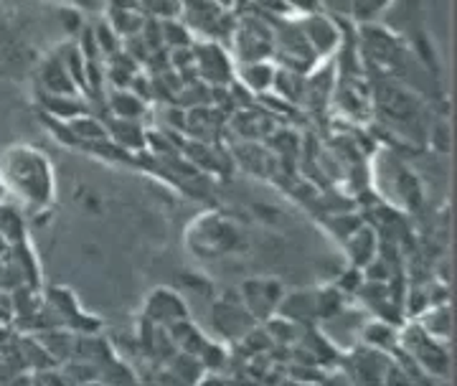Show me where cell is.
Here are the masks:
<instances>
[{"label":"cell","instance_id":"8","mask_svg":"<svg viewBox=\"0 0 457 386\" xmlns=\"http://www.w3.org/2000/svg\"><path fill=\"white\" fill-rule=\"evenodd\" d=\"M277 313H280V318L295 325H310L313 320H318L315 292H290V295H284L277 305Z\"/></svg>","mask_w":457,"mask_h":386},{"label":"cell","instance_id":"1","mask_svg":"<svg viewBox=\"0 0 457 386\" xmlns=\"http://www.w3.org/2000/svg\"><path fill=\"white\" fill-rule=\"evenodd\" d=\"M6 178L31 204H46L54 191V173L48 158L36 148L13 145L6 150Z\"/></svg>","mask_w":457,"mask_h":386},{"label":"cell","instance_id":"19","mask_svg":"<svg viewBox=\"0 0 457 386\" xmlns=\"http://www.w3.org/2000/svg\"><path fill=\"white\" fill-rule=\"evenodd\" d=\"M363 338H366V343L373 348H391L396 343V331L391 328L389 323H371L369 328H366V333H363Z\"/></svg>","mask_w":457,"mask_h":386},{"label":"cell","instance_id":"6","mask_svg":"<svg viewBox=\"0 0 457 386\" xmlns=\"http://www.w3.org/2000/svg\"><path fill=\"white\" fill-rule=\"evenodd\" d=\"M145 316L153 325H168L178 323V320H188V307L171 290H155L145 302Z\"/></svg>","mask_w":457,"mask_h":386},{"label":"cell","instance_id":"9","mask_svg":"<svg viewBox=\"0 0 457 386\" xmlns=\"http://www.w3.org/2000/svg\"><path fill=\"white\" fill-rule=\"evenodd\" d=\"M242 318H252L249 313H246V307L242 305V302H226V300H221V302H216V307H213V323H216V328H219L224 336H246V333L252 331V328H246V325H242ZM254 320V318H252Z\"/></svg>","mask_w":457,"mask_h":386},{"label":"cell","instance_id":"12","mask_svg":"<svg viewBox=\"0 0 457 386\" xmlns=\"http://www.w3.org/2000/svg\"><path fill=\"white\" fill-rule=\"evenodd\" d=\"M346 247H348V254H351V262H353L356 269L369 267L378 254L376 234H373L369 226H361L358 231H353V234L346 239Z\"/></svg>","mask_w":457,"mask_h":386},{"label":"cell","instance_id":"5","mask_svg":"<svg viewBox=\"0 0 457 386\" xmlns=\"http://www.w3.org/2000/svg\"><path fill=\"white\" fill-rule=\"evenodd\" d=\"M284 298L282 282L275 277H252L242 284V305L246 307V313L260 320V318H269L277 313L280 300Z\"/></svg>","mask_w":457,"mask_h":386},{"label":"cell","instance_id":"2","mask_svg":"<svg viewBox=\"0 0 457 386\" xmlns=\"http://www.w3.org/2000/svg\"><path fill=\"white\" fill-rule=\"evenodd\" d=\"M234 46L239 64L269 61L275 54V28L262 18H242L234 28Z\"/></svg>","mask_w":457,"mask_h":386},{"label":"cell","instance_id":"17","mask_svg":"<svg viewBox=\"0 0 457 386\" xmlns=\"http://www.w3.org/2000/svg\"><path fill=\"white\" fill-rule=\"evenodd\" d=\"M92 36H95L97 51H99V56H104V59H112V56H117L119 51H122V39H119L117 31L107 23V18L99 21V23L92 28Z\"/></svg>","mask_w":457,"mask_h":386},{"label":"cell","instance_id":"16","mask_svg":"<svg viewBox=\"0 0 457 386\" xmlns=\"http://www.w3.org/2000/svg\"><path fill=\"white\" fill-rule=\"evenodd\" d=\"M422 323L425 325H419V328H422L429 338L442 340V338H447L449 331H452V328H449V325H452V313H449V307L437 305V307H432L425 318H422Z\"/></svg>","mask_w":457,"mask_h":386},{"label":"cell","instance_id":"18","mask_svg":"<svg viewBox=\"0 0 457 386\" xmlns=\"http://www.w3.org/2000/svg\"><path fill=\"white\" fill-rule=\"evenodd\" d=\"M97 378H99V384L102 386H135V374L127 369L125 363L115 361H104L97 371Z\"/></svg>","mask_w":457,"mask_h":386},{"label":"cell","instance_id":"20","mask_svg":"<svg viewBox=\"0 0 457 386\" xmlns=\"http://www.w3.org/2000/svg\"><path fill=\"white\" fill-rule=\"evenodd\" d=\"M429 142H432L434 150H440V153H447L449 150V130L447 125H442V122H437L432 130V137H429Z\"/></svg>","mask_w":457,"mask_h":386},{"label":"cell","instance_id":"14","mask_svg":"<svg viewBox=\"0 0 457 386\" xmlns=\"http://www.w3.org/2000/svg\"><path fill=\"white\" fill-rule=\"evenodd\" d=\"M66 125H69L71 135L79 140V145H97V142L110 140V135H107V122L95 117V115H89V112L69 119Z\"/></svg>","mask_w":457,"mask_h":386},{"label":"cell","instance_id":"13","mask_svg":"<svg viewBox=\"0 0 457 386\" xmlns=\"http://www.w3.org/2000/svg\"><path fill=\"white\" fill-rule=\"evenodd\" d=\"M112 122H117V125H107V135H110V140L127 150H142L145 148V142H148V130L140 125V122H130V119H112Z\"/></svg>","mask_w":457,"mask_h":386},{"label":"cell","instance_id":"4","mask_svg":"<svg viewBox=\"0 0 457 386\" xmlns=\"http://www.w3.org/2000/svg\"><path fill=\"white\" fill-rule=\"evenodd\" d=\"M193 61H196V77L208 84H226L237 77V66L231 64V56L221 48L219 41H196Z\"/></svg>","mask_w":457,"mask_h":386},{"label":"cell","instance_id":"3","mask_svg":"<svg viewBox=\"0 0 457 386\" xmlns=\"http://www.w3.org/2000/svg\"><path fill=\"white\" fill-rule=\"evenodd\" d=\"M295 23H298L302 39L308 41L310 51L315 54L318 61L338 51L343 33H340V26L336 23V18L325 16L320 10H313V13L300 16V21H295Z\"/></svg>","mask_w":457,"mask_h":386},{"label":"cell","instance_id":"7","mask_svg":"<svg viewBox=\"0 0 457 386\" xmlns=\"http://www.w3.org/2000/svg\"><path fill=\"white\" fill-rule=\"evenodd\" d=\"M39 79H41V89L43 95H54V97H77L79 89L77 84L71 81L69 71L64 66L61 56H48L46 61L41 64L39 69Z\"/></svg>","mask_w":457,"mask_h":386},{"label":"cell","instance_id":"11","mask_svg":"<svg viewBox=\"0 0 457 386\" xmlns=\"http://www.w3.org/2000/svg\"><path fill=\"white\" fill-rule=\"evenodd\" d=\"M107 107L115 119H130V122H140L148 112V102H142L130 89H112L107 97Z\"/></svg>","mask_w":457,"mask_h":386},{"label":"cell","instance_id":"15","mask_svg":"<svg viewBox=\"0 0 457 386\" xmlns=\"http://www.w3.org/2000/svg\"><path fill=\"white\" fill-rule=\"evenodd\" d=\"M272 89H275L277 97H280L282 102L298 104L305 99V79H302V74H298V71H292V69H284V66H277Z\"/></svg>","mask_w":457,"mask_h":386},{"label":"cell","instance_id":"10","mask_svg":"<svg viewBox=\"0 0 457 386\" xmlns=\"http://www.w3.org/2000/svg\"><path fill=\"white\" fill-rule=\"evenodd\" d=\"M277 66L269 61H252V64H239L237 66V79H242L246 89H252L254 95H264L275 84Z\"/></svg>","mask_w":457,"mask_h":386}]
</instances>
